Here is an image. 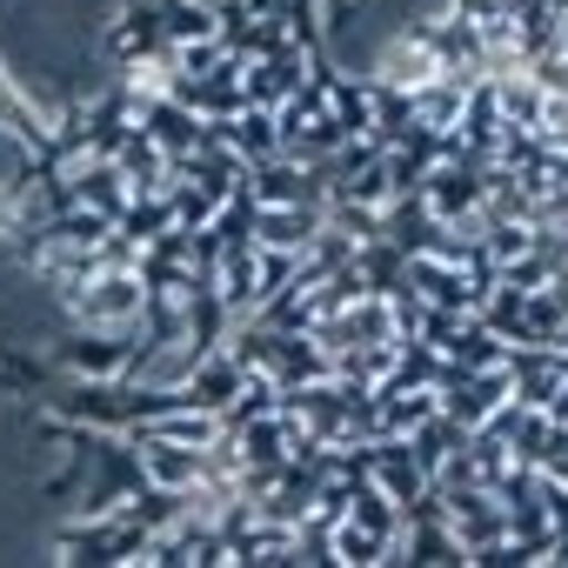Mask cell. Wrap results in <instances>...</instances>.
<instances>
[{"label": "cell", "mask_w": 568, "mask_h": 568, "mask_svg": "<svg viewBox=\"0 0 568 568\" xmlns=\"http://www.w3.org/2000/svg\"><path fill=\"white\" fill-rule=\"evenodd\" d=\"M335 561L342 568H375V561H395V541H382V535H368L362 521H335Z\"/></svg>", "instance_id": "2e32d148"}, {"label": "cell", "mask_w": 568, "mask_h": 568, "mask_svg": "<svg viewBox=\"0 0 568 568\" xmlns=\"http://www.w3.org/2000/svg\"><path fill=\"white\" fill-rule=\"evenodd\" d=\"M568 328V302L555 288H528V315H521V342H561Z\"/></svg>", "instance_id": "ac0fdd59"}, {"label": "cell", "mask_w": 568, "mask_h": 568, "mask_svg": "<svg viewBox=\"0 0 568 568\" xmlns=\"http://www.w3.org/2000/svg\"><path fill=\"white\" fill-rule=\"evenodd\" d=\"M134 348H141V328H68L54 342V368L74 382H128Z\"/></svg>", "instance_id": "7a4b0ae2"}, {"label": "cell", "mask_w": 568, "mask_h": 568, "mask_svg": "<svg viewBox=\"0 0 568 568\" xmlns=\"http://www.w3.org/2000/svg\"><path fill=\"white\" fill-rule=\"evenodd\" d=\"M328 227V201H288V207H261L254 214V241L261 247H288L308 254V241Z\"/></svg>", "instance_id": "5b68a950"}, {"label": "cell", "mask_w": 568, "mask_h": 568, "mask_svg": "<svg viewBox=\"0 0 568 568\" xmlns=\"http://www.w3.org/2000/svg\"><path fill=\"white\" fill-rule=\"evenodd\" d=\"M141 128H148V134H154V141H161L174 161H181V154H194V148L207 141V121H201L187 101H174V94L148 101V108H141Z\"/></svg>", "instance_id": "7c38bea8"}, {"label": "cell", "mask_w": 568, "mask_h": 568, "mask_svg": "<svg viewBox=\"0 0 568 568\" xmlns=\"http://www.w3.org/2000/svg\"><path fill=\"white\" fill-rule=\"evenodd\" d=\"M214 288H221V302L234 308V322H247V315L261 308V247H254V241H234V247H221Z\"/></svg>", "instance_id": "9c48e42d"}, {"label": "cell", "mask_w": 568, "mask_h": 568, "mask_svg": "<svg viewBox=\"0 0 568 568\" xmlns=\"http://www.w3.org/2000/svg\"><path fill=\"white\" fill-rule=\"evenodd\" d=\"M548 415H555V422H568V375H561V388L548 395Z\"/></svg>", "instance_id": "ffe728a7"}, {"label": "cell", "mask_w": 568, "mask_h": 568, "mask_svg": "<svg viewBox=\"0 0 568 568\" xmlns=\"http://www.w3.org/2000/svg\"><path fill=\"white\" fill-rule=\"evenodd\" d=\"M328 375H335V355H328L315 335H281V362H274V382H281V388L328 382Z\"/></svg>", "instance_id": "9a60e30c"}, {"label": "cell", "mask_w": 568, "mask_h": 568, "mask_svg": "<svg viewBox=\"0 0 568 568\" xmlns=\"http://www.w3.org/2000/svg\"><path fill=\"white\" fill-rule=\"evenodd\" d=\"M48 362H28V355H0V388H8V395H41L48 388Z\"/></svg>", "instance_id": "d6986e66"}, {"label": "cell", "mask_w": 568, "mask_h": 568, "mask_svg": "<svg viewBox=\"0 0 568 568\" xmlns=\"http://www.w3.org/2000/svg\"><path fill=\"white\" fill-rule=\"evenodd\" d=\"M328 114H335V128L355 141V134H375V74H348V68H335L328 74Z\"/></svg>", "instance_id": "4fadbf2b"}, {"label": "cell", "mask_w": 568, "mask_h": 568, "mask_svg": "<svg viewBox=\"0 0 568 568\" xmlns=\"http://www.w3.org/2000/svg\"><path fill=\"white\" fill-rule=\"evenodd\" d=\"M61 308H68V328H141L148 281L141 267H94Z\"/></svg>", "instance_id": "6da1fadb"}, {"label": "cell", "mask_w": 568, "mask_h": 568, "mask_svg": "<svg viewBox=\"0 0 568 568\" xmlns=\"http://www.w3.org/2000/svg\"><path fill=\"white\" fill-rule=\"evenodd\" d=\"M375 481L408 508V501H422L428 488H435V475L422 468V455L408 448V435H375Z\"/></svg>", "instance_id": "ba28073f"}, {"label": "cell", "mask_w": 568, "mask_h": 568, "mask_svg": "<svg viewBox=\"0 0 568 568\" xmlns=\"http://www.w3.org/2000/svg\"><path fill=\"white\" fill-rule=\"evenodd\" d=\"M501 342H521V315H528V288H508V281H495V288L481 295V308H475Z\"/></svg>", "instance_id": "e0dca14e"}, {"label": "cell", "mask_w": 568, "mask_h": 568, "mask_svg": "<svg viewBox=\"0 0 568 568\" xmlns=\"http://www.w3.org/2000/svg\"><path fill=\"white\" fill-rule=\"evenodd\" d=\"M448 68H442V54L415 34V28H402L388 48H382V61H375V81H388V88H408V94H422L428 81H442Z\"/></svg>", "instance_id": "8992f818"}, {"label": "cell", "mask_w": 568, "mask_h": 568, "mask_svg": "<svg viewBox=\"0 0 568 568\" xmlns=\"http://www.w3.org/2000/svg\"><path fill=\"white\" fill-rule=\"evenodd\" d=\"M302 81H308V54L302 48H281L267 61H247V108H281Z\"/></svg>", "instance_id": "8fae6325"}, {"label": "cell", "mask_w": 568, "mask_h": 568, "mask_svg": "<svg viewBox=\"0 0 568 568\" xmlns=\"http://www.w3.org/2000/svg\"><path fill=\"white\" fill-rule=\"evenodd\" d=\"M74 194H81L88 207H101L108 221H121L128 201H134V181L121 174V161H88V168L74 174Z\"/></svg>", "instance_id": "5bb4252c"}, {"label": "cell", "mask_w": 568, "mask_h": 568, "mask_svg": "<svg viewBox=\"0 0 568 568\" xmlns=\"http://www.w3.org/2000/svg\"><path fill=\"white\" fill-rule=\"evenodd\" d=\"M168 48V21H161V0H121L114 21H108V61L128 68L141 54Z\"/></svg>", "instance_id": "3957f363"}, {"label": "cell", "mask_w": 568, "mask_h": 568, "mask_svg": "<svg viewBox=\"0 0 568 568\" xmlns=\"http://www.w3.org/2000/svg\"><path fill=\"white\" fill-rule=\"evenodd\" d=\"M134 455H141V475L148 488H194L207 475V448H187V442H161V435H128Z\"/></svg>", "instance_id": "277c9868"}, {"label": "cell", "mask_w": 568, "mask_h": 568, "mask_svg": "<svg viewBox=\"0 0 568 568\" xmlns=\"http://www.w3.org/2000/svg\"><path fill=\"white\" fill-rule=\"evenodd\" d=\"M422 194H428L435 221H468V214L481 207V168H468V161H435L428 181H422Z\"/></svg>", "instance_id": "52a82bcc"}, {"label": "cell", "mask_w": 568, "mask_h": 568, "mask_svg": "<svg viewBox=\"0 0 568 568\" xmlns=\"http://www.w3.org/2000/svg\"><path fill=\"white\" fill-rule=\"evenodd\" d=\"M181 388H187V408H214V415H227V408H234V395L247 388V368H241L227 348H207V355H201V368H194Z\"/></svg>", "instance_id": "30bf717a"}]
</instances>
